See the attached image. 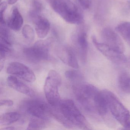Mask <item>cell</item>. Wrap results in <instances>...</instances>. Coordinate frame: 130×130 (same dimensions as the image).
Instances as JSON below:
<instances>
[{
  "label": "cell",
  "mask_w": 130,
  "mask_h": 130,
  "mask_svg": "<svg viewBox=\"0 0 130 130\" xmlns=\"http://www.w3.org/2000/svg\"><path fill=\"white\" fill-rule=\"evenodd\" d=\"M57 107L59 109V114L53 115L64 126L70 127L73 125L82 129H90L87 121L73 100H63Z\"/></svg>",
  "instance_id": "obj_1"
},
{
  "label": "cell",
  "mask_w": 130,
  "mask_h": 130,
  "mask_svg": "<svg viewBox=\"0 0 130 130\" xmlns=\"http://www.w3.org/2000/svg\"><path fill=\"white\" fill-rule=\"evenodd\" d=\"M52 9L67 22L79 25L83 16L77 6L70 0H47Z\"/></svg>",
  "instance_id": "obj_2"
},
{
  "label": "cell",
  "mask_w": 130,
  "mask_h": 130,
  "mask_svg": "<svg viewBox=\"0 0 130 130\" xmlns=\"http://www.w3.org/2000/svg\"><path fill=\"white\" fill-rule=\"evenodd\" d=\"M76 99L83 108L89 112L96 111L95 98L99 90L92 84L80 82L73 87Z\"/></svg>",
  "instance_id": "obj_3"
},
{
  "label": "cell",
  "mask_w": 130,
  "mask_h": 130,
  "mask_svg": "<svg viewBox=\"0 0 130 130\" xmlns=\"http://www.w3.org/2000/svg\"><path fill=\"white\" fill-rule=\"evenodd\" d=\"M61 77L54 70L48 72L44 85V92L46 99L50 105L57 108L61 102L59 88L61 86Z\"/></svg>",
  "instance_id": "obj_4"
},
{
  "label": "cell",
  "mask_w": 130,
  "mask_h": 130,
  "mask_svg": "<svg viewBox=\"0 0 130 130\" xmlns=\"http://www.w3.org/2000/svg\"><path fill=\"white\" fill-rule=\"evenodd\" d=\"M103 92L111 113L122 126L126 127L130 121V112L113 93L108 90Z\"/></svg>",
  "instance_id": "obj_5"
},
{
  "label": "cell",
  "mask_w": 130,
  "mask_h": 130,
  "mask_svg": "<svg viewBox=\"0 0 130 130\" xmlns=\"http://www.w3.org/2000/svg\"><path fill=\"white\" fill-rule=\"evenodd\" d=\"M23 110L34 118L46 121L48 120L52 111L50 106L42 100L34 99L26 100L22 105Z\"/></svg>",
  "instance_id": "obj_6"
},
{
  "label": "cell",
  "mask_w": 130,
  "mask_h": 130,
  "mask_svg": "<svg viewBox=\"0 0 130 130\" xmlns=\"http://www.w3.org/2000/svg\"><path fill=\"white\" fill-rule=\"evenodd\" d=\"M23 53L28 60L34 63L46 60L49 57L48 45L44 42H38L33 46L24 48Z\"/></svg>",
  "instance_id": "obj_7"
},
{
  "label": "cell",
  "mask_w": 130,
  "mask_h": 130,
  "mask_svg": "<svg viewBox=\"0 0 130 130\" xmlns=\"http://www.w3.org/2000/svg\"><path fill=\"white\" fill-rule=\"evenodd\" d=\"M7 72L29 83H33L36 79L35 74L31 69L25 64L18 61H13L9 64Z\"/></svg>",
  "instance_id": "obj_8"
},
{
  "label": "cell",
  "mask_w": 130,
  "mask_h": 130,
  "mask_svg": "<svg viewBox=\"0 0 130 130\" xmlns=\"http://www.w3.org/2000/svg\"><path fill=\"white\" fill-rule=\"evenodd\" d=\"M92 41L96 48L112 62L117 64L127 62V59L124 54L116 51L104 42H99L94 36L92 37Z\"/></svg>",
  "instance_id": "obj_9"
},
{
  "label": "cell",
  "mask_w": 130,
  "mask_h": 130,
  "mask_svg": "<svg viewBox=\"0 0 130 130\" xmlns=\"http://www.w3.org/2000/svg\"><path fill=\"white\" fill-rule=\"evenodd\" d=\"M102 37L104 43L116 51L124 54L125 51L124 43L118 35L113 29L109 28H105L103 30Z\"/></svg>",
  "instance_id": "obj_10"
},
{
  "label": "cell",
  "mask_w": 130,
  "mask_h": 130,
  "mask_svg": "<svg viewBox=\"0 0 130 130\" xmlns=\"http://www.w3.org/2000/svg\"><path fill=\"white\" fill-rule=\"evenodd\" d=\"M7 83L9 86L20 93L30 96L35 95V92L31 89L15 76L11 75L8 77Z\"/></svg>",
  "instance_id": "obj_11"
},
{
  "label": "cell",
  "mask_w": 130,
  "mask_h": 130,
  "mask_svg": "<svg viewBox=\"0 0 130 130\" xmlns=\"http://www.w3.org/2000/svg\"><path fill=\"white\" fill-rule=\"evenodd\" d=\"M33 22L35 23L36 31L38 38L40 39L45 38L50 29L51 25L49 21L40 16Z\"/></svg>",
  "instance_id": "obj_12"
},
{
  "label": "cell",
  "mask_w": 130,
  "mask_h": 130,
  "mask_svg": "<svg viewBox=\"0 0 130 130\" xmlns=\"http://www.w3.org/2000/svg\"><path fill=\"white\" fill-rule=\"evenodd\" d=\"M95 104L96 111L101 116L108 113L109 109L108 102L103 91L98 92L95 98Z\"/></svg>",
  "instance_id": "obj_13"
},
{
  "label": "cell",
  "mask_w": 130,
  "mask_h": 130,
  "mask_svg": "<svg viewBox=\"0 0 130 130\" xmlns=\"http://www.w3.org/2000/svg\"><path fill=\"white\" fill-rule=\"evenodd\" d=\"M23 22V18L18 9L16 7L14 8L7 22L8 26L14 31H20L22 27Z\"/></svg>",
  "instance_id": "obj_14"
},
{
  "label": "cell",
  "mask_w": 130,
  "mask_h": 130,
  "mask_svg": "<svg viewBox=\"0 0 130 130\" xmlns=\"http://www.w3.org/2000/svg\"><path fill=\"white\" fill-rule=\"evenodd\" d=\"M60 59L64 63L74 69L79 68V64L74 52L70 49H67L65 53L60 56Z\"/></svg>",
  "instance_id": "obj_15"
},
{
  "label": "cell",
  "mask_w": 130,
  "mask_h": 130,
  "mask_svg": "<svg viewBox=\"0 0 130 130\" xmlns=\"http://www.w3.org/2000/svg\"><path fill=\"white\" fill-rule=\"evenodd\" d=\"M77 42L79 49L80 59L83 62H85L87 60L88 46L86 33L84 32L80 33L77 38Z\"/></svg>",
  "instance_id": "obj_16"
},
{
  "label": "cell",
  "mask_w": 130,
  "mask_h": 130,
  "mask_svg": "<svg viewBox=\"0 0 130 130\" xmlns=\"http://www.w3.org/2000/svg\"><path fill=\"white\" fill-rule=\"evenodd\" d=\"M21 115L17 112H10L3 114L0 117V124L7 125L13 124L20 119Z\"/></svg>",
  "instance_id": "obj_17"
},
{
  "label": "cell",
  "mask_w": 130,
  "mask_h": 130,
  "mask_svg": "<svg viewBox=\"0 0 130 130\" xmlns=\"http://www.w3.org/2000/svg\"><path fill=\"white\" fill-rule=\"evenodd\" d=\"M118 84L120 89L124 92L130 93V74L127 72H122L118 77Z\"/></svg>",
  "instance_id": "obj_18"
},
{
  "label": "cell",
  "mask_w": 130,
  "mask_h": 130,
  "mask_svg": "<svg viewBox=\"0 0 130 130\" xmlns=\"http://www.w3.org/2000/svg\"><path fill=\"white\" fill-rule=\"evenodd\" d=\"M116 32L121 35L130 46V22H125L117 26Z\"/></svg>",
  "instance_id": "obj_19"
},
{
  "label": "cell",
  "mask_w": 130,
  "mask_h": 130,
  "mask_svg": "<svg viewBox=\"0 0 130 130\" xmlns=\"http://www.w3.org/2000/svg\"><path fill=\"white\" fill-rule=\"evenodd\" d=\"M67 79L76 83L81 82L83 80V76L80 71L76 70L67 71L65 73Z\"/></svg>",
  "instance_id": "obj_20"
},
{
  "label": "cell",
  "mask_w": 130,
  "mask_h": 130,
  "mask_svg": "<svg viewBox=\"0 0 130 130\" xmlns=\"http://www.w3.org/2000/svg\"><path fill=\"white\" fill-rule=\"evenodd\" d=\"M23 35L26 40L32 42L35 38V32L33 28L29 25H26L22 29Z\"/></svg>",
  "instance_id": "obj_21"
},
{
  "label": "cell",
  "mask_w": 130,
  "mask_h": 130,
  "mask_svg": "<svg viewBox=\"0 0 130 130\" xmlns=\"http://www.w3.org/2000/svg\"><path fill=\"white\" fill-rule=\"evenodd\" d=\"M43 121L39 119H32L30 120L27 127L28 130H39L42 129L45 126V124Z\"/></svg>",
  "instance_id": "obj_22"
},
{
  "label": "cell",
  "mask_w": 130,
  "mask_h": 130,
  "mask_svg": "<svg viewBox=\"0 0 130 130\" xmlns=\"http://www.w3.org/2000/svg\"><path fill=\"white\" fill-rule=\"evenodd\" d=\"M33 10L40 13L43 9V6L41 0H32Z\"/></svg>",
  "instance_id": "obj_23"
},
{
  "label": "cell",
  "mask_w": 130,
  "mask_h": 130,
  "mask_svg": "<svg viewBox=\"0 0 130 130\" xmlns=\"http://www.w3.org/2000/svg\"><path fill=\"white\" fill-rule=\"evenodd\" d=\"M14 102L10 100H1L0 106H13Z\"/></svg>",
  "instance_id": "obj_24"
},
{
  "label": "cell",
  "mask_w": 130,
  "mask_h": 130,
  "mask_svg": "<svg viewBox=\"0 0 130 130\" xmlns=\"http://www.w3.org/2000/svg\"><path fill=\"white\" fill-rule=\"evenodd\" d=\"M7 4L6 2H3L0 6V17H4V13L7 8Z\"/></svg>",
  "instance_id": "obj_25"
},
{
  "label": "cell",
  "mask_w": 130,
  "mask_h": 130,
  "mask_svg": "<svg viewBox=\"0 0 130 130\" xmlns=\"http://www.w3.org/2000/svg\"><path fill=\"white\" fill-rule=\"evenodd\" d=\"M80 4L82 7L85 9H87L89 7L90 0H78Z\"/></svg>",
  "instance_id": "obj_26"
},
{
  "label": "cell",
  "mask_w": 130,
  "mask_h": 130,
  "mask_svg": "<svg viewBox=\"0 0 130 130\" xmlns=\"http://www.w3.org/2000/svg\"><path fill=\"white\" fill-rule=\"evenodd\" d=\"M18 0H8V3L10 5H13L17 3Z\"/></svg>",
  "instance_id": "obj_27"
},
{
  "label": "cell",
  "mask_w": 130,
  "mask_h": 130,
  "mask_svg": "<svg viewBox=\"0 0 130 130\" xmlns=\"http://www.w3.org/2000/svg\"><path fill=\"white\" fill-rule=\"evenodd\" d=\"M2 129L3 130H15V129H16V128H14V127H5L4 128H2Z\"/></svg>",
  "instance_id": "obj_28"
},
{
  "label": "cell",
  "mask_w": 130,
  "mask_h": 130,
  "mask_svg": "<svg viewBox=\"0 0 130 130\" xmlns=\"http://www.w3.org/2000/svg\"><path fill=\"white\" fill-rule=\"evenodd\" d=\"M125 129H127V130H130V121L129 122H128V124L127 125V126L126 127H125Z\"/></svg>",
  "instance_id": "obj_29"
},
{
  "label": "cell",
  "mask_w": 130,
  "mask_h": 130,
  "mask_svg": "<svg viewBox=\"0 0 130 130\" xmlns=\"http://www.w3.org/2000/svg\"><path fill=\"white\" fill-rule=\"evenodd\" d=\"M127 63L128 64V66L130 67V57L128 58V60H127Z\"/></svg>",
  "instance_id": "obj_30"
}]
</instances>
